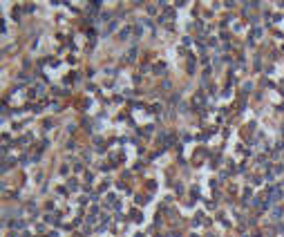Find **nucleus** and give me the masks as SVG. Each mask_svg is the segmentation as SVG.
I'll use <instances>...</instances> for the list:
<instances>
[{
	"label": "nucleus",
	"mask_w": 284,
	"mask_h": 237,
	"mask_svg": "<svg viewBox=\"0 0 284 237\" xmlns=\"http://www.w3.org/2000/svg\"><path fill=\"white\" fill-rule=\"evenodd\" d=\"M259 36H262V27H255L253 29V34H251V43H255L259 38Z\"/></svg>",
	"instance_id": "f257e3e1"
},
{
	"label": "nucleus",
	"mask_w": 284,
	"mask_h": 237,
	"mask_svg": "<svg viewBox=\"0 0 284 237\" xmlns=\"http://www.w3.org/2000/svg\"><path fill=\"white\" fill-rule=\"evenodd\" d=\"M271 197H273V199H280V197H282V190H280V188H271Z\"/></svg>",
	"instance_id": "f03ea898"
},
{
	"label": "nucleus",
	"mask_w": 284,
	"mask_h": 237,
	"mask_svg": "<svg viewBox=\"0 0 284 237\" xmlns=\"http://www.w3.org/2000/svg\"><path fill=\"white\" fill-rule=\"evenodd\" d=\"M70 190H78V183L76 181H70Z\"/></svg>",
	"instance_id": "7ed1b4c3"
}]
</instances>
